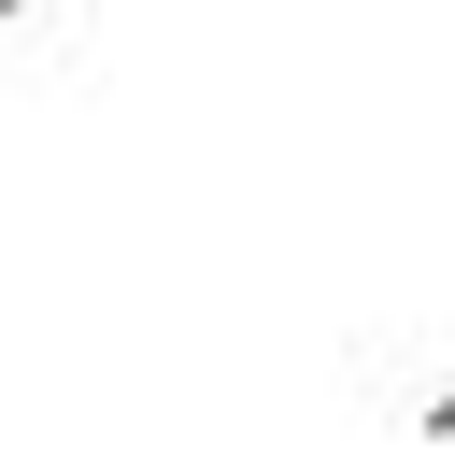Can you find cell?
<instances>
[{
	"label": "cell",
	"instance_id": "cell-1",
	"mask_svg": "<svg viewBox=\"0 0 455 455\" xmlns=\"http://www.w3.org/2000/svg\"><path fill=\"white\" fill-rule=\"evenodd\" d=\"M341 384H355V412H370V427H398V441L455 455V313L355 327V341H341Z\"/></svg>",
	"mask_w": 455,
	"mask_h": 455
},
{
	"label": "cell",
	"instance_id": "cell-2",
	"mask_svg": "<svg viewBox=\"0 0 455 455\" xmlns=\"http://www.w3.org/2000/svg\"><path fill=\"white\" fill-rule=\"evenodd\" d=\"M14 14H28V0H0V28H14Z\"/></svg>",
	"mask_w": 455,
	"mask_h": 455
}]
</instances>
